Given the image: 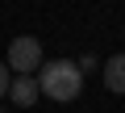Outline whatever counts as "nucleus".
Returning a JSON list of instances; mask_svg holds the SVG:
<instances>
[{
  "label": "nucleus",
  "instance_id": "1",
  "mask_svg": "<svg viewBox=\"0 0 125 113\" xmlns=\"http://www.w3.org/2000/svg\"><path fill=\"white\" fill-rule=\"evenodd\" d=\"M38 88H42L50 100L67 105V100H75V96L83 92V71H79L71 59H50V63L38 67Z\"/></svg>",
  "mask_w": 125,
  "mask_h": 113
},
{
  "label": "nucleus",
  "instance_id": "2",
  "mask_svg": "<svg viewBox=\"0 0 125 113\" xmlns=\"http://www.w3.org/2000/svg\"><path fill=\"white\" fill-rule=\"evenodd\" d=\"M4 63H9V71H17V75H33V71L42 67V42L29 38V34H25V38H13Z\"/></svg>",
  "mask_w": 125,
  "mask_h": 113
},
{
  "label": "nucleus",
  "instance_id": "3",
  "mask_svg": "<svg viewBox=\"0 0 125 113\" xmlns=\"http://www.w3.org/2000/svg\"><path fill=\"white\" fill-rule=\"evenodd\" d=\"M17 109H29V105H38V96H42V88H38V80L33 75H13L9 80V92H4Z\"/></svg>",
  "mask_w": 125,
  "mask_h": 113
},
{
  "label": "nucleus",
  "instance_id": "4",
  "mask_svg": "<svg viewBox=\"0 0 125 113\" xmlns=\"http://www.w3.org/2000/svg\"><path fill=\"white\" fill-rule=\"evenodd\" d=\"M100 71H104V88L108 92H125V54H113Z\"/></svg>",
  "mask_w": 125,
  "mask_h": 113
},
{
  "label": "nucleus",
  "instance_id": "5",
  "mask_svg": "<svg viewBox=\"0 0 125 113\" xmlns=\"http://www.w3.org/2000/svg\"><path fill=\"white\" fill-rule=\"evenodd\" d=\"M9 80H13V71H9V63H0V96L9 92Z\"/></svg>",
  "mask_w": 125,
  "mask_h": 113
},
{
  "label": "nucleus",
  "instance_id": "6",
  "mask_svg": "<svg viewBox=\"0 0 125 113\" xmlns=\"http://www.w3.org/2000/svg\"><path fill=\"white\" fill-rule=\"evenodd\" d=\"M79 71H92V67H100V59H96V54H83V63H75Z\"/></svg>",
  "mask_w": 125,
  "mask_h": 113
},
{
  "label": "nucleus",
  "instance_id": "7",
  "mask_svg": "<svg viewBox=\"0 0 125 113\" xmlns=\"http://www.w3.org/2000/svg\"><path fill=\"white\" fill-rule=\"evenodd\" d=\"M0 113H4V109H0Z\"/></svg>",
  "mask_w": 125,
  "mask_h": 113
},
{
  "label": "nucleus",
  "instance_id": "8",
  "mask_svg": "<svg viewBox=\"0 0 125 113\" xmlns=\"http://www.w3.org/2000/svg\"><path fill=\"white\" fill-rule=\"evenodd\" d=\"M121 38H125V34H121Z\"/></svg>",
  "mask_w": 125,
  "mask_h": 113
}]
</instances>
